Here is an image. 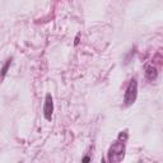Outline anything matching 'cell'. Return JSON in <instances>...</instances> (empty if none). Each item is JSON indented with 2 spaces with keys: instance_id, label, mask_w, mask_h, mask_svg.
Here are the masks:
<instances>
[{
  "instance_id": "cell-1",
  "label": "cell",
  "mask_w": 163,
  "mask_h": 163,
  "mask_svg": "<svg viewBox=\"0 0 163 163\" xmlns=\"http://www.w3.org/2000/svg\"><path fill=\"white\" fill-rule=\"evenodd\" d=\"M125 156V142L120 139L115 142L108 149V161L110 162H120Z\"/></svg>"
},
{
  "instance_id": "cell-4",
  "label": "cell",
  "mask_w": 163,
  "mask_h": 163,
  "mask_svg": "<svg viewBox=\"0 0 163 163\" xmlns=\"http://www.w3.org/2000/svg\"><path fill=\"white\" fill-rule=\"evenodd\" d=\"M145 75H147L148 80L153 82V80H156V79H157V77H158V71H157V69H156L154 66H149V68H147Z\"/></svg>"
},
{
  "instance_id": "cell-5",
  "label": "cell",
  "mask_w": 163,
  "mask_h": 163,
  "mask_svg": "<svg viewBox=\"0 0 163 163\" xmlns=\"http://www.w3.org/2000/svg\"><path fill=\"white\" fill-rule=\"evenodd\" d=\"M10 64H12V59L6 60L5 65H4V66H3V69H2V74H0V77H2V78H4L5 75H6V73H8V69H9V66H10Z\"/></svg>"
},
{
  "instance_id": "cell-2",
  "label": "cell",
  "mask_w": 163,
  "mask_h": 163,
  "mask_svg": "<svg viewBox=\"0 0 163 163\" xmlns=\"http://www.w3.org/2000/svg\"><path fill=\"white\" fill-rule=\"evenodd\" d=\"M136 96H138V82L136 79H131L126 88L125 96H124V103L125 106H131L135 100H136Z\"/></svg>"
},
{
  "instance_id": "cell-6",
  "label": "cell",
  "mask_w": 163,
  "mask_h": 163,
  "mask_svg": "<svg viewBox=\"0 0 163 163\" xmlns=\"http://www.w3.org/2000/svg\"><path fill=\"white\" fill-rule=\"evenodd\" d=\"M83 162H89V157H85V158H83Z\"/></svg>"
},
{
  "instance_id": "cell-3",
  "label": "cell",
  "mask_w": 163,
  "mask_h": 163,
  "mask_svg": "<svg viewBox=\"0 0 163 163\" xmlns=\"http://www.w3.org/2000/svg\"><path fill=\"white\" fill-rule=\"evenodd\" d=\"M52 112H54V101L51 94H47L45 98V103H43V115H45L46 120H51Z\"/></svg>"
}]
</instances>
